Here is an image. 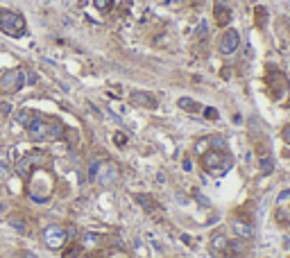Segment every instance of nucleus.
<instances>
[{
	"mask_svg": "<svg viewBox=\"0 0 290 258\" xmlns=\"http://www.w3.org/2000/svg\"><path fill=\"white\" fill-rule=\"evenodd\" d=\"M54 186H57V179H54L52 170L45 165L36 167L27 175V186H25V193L32 202L36 204H45L54 193Z\"/></svg>",
	"mask_w": 290,
	"mask_h": 258,
	"instance_id": "f257e3e1",
	"label": "nucleus"
},
{
	"mask_svg": "<svg viewBox=\"0 0 290 258\" xmlns=\"http://www.w3.org/2000/svg\"><path fill=\"white\" fill-rule=\"evenodd\" d=\"M25 129H27V138L32 143H48V140H57L66 134L63 125L57 118H48V116H41V113H36V118Z\"/></svg>",
	"mask_w": 290,
	"mask_h": 258,
	"instance_id": "f03ea898",
	"label": "nucleus"
},
{
	"mask_svg": "<svg viewBox=\"0 0 290 258\" xmlns=\"http://www.w3.org/2000/svg\"><path fill=\"white\" fill-rule=\"evenodd\" d=\"M231 163H234V158H231V154L227 149H206L199 156V165L208 175H222V172H227L231 167Z\"/></svg>",
	"mask_w": 290,
	"mask_h": 258,
	"instance_id": "7ed1b4c3",
	"label": "nucleus"
},
{
	"mask_svg": "<svg viewBox=\"0 0 290 258\" xmlns=\"http://www.w3.org/2000/svg\"><path fill=\"white\" fill-rule=\"evenodd\" d=\"M263 86H265V93L270 100H274V102H279V100L285 98V93L290 91V81L288 77L283 75L281 70H276V68H267L265 77H263Z\"/></svg>",
	"mask_w": 290,
	"mask_h": 258,
	"instance_id": "20e7f679",
	"label": "nucleus"
},
{
	"mask_svg": "<svg viewBox=\"0 0 290 258\" xmlns=\"http://www.w3.org/2000/svg\"><path fill=\"white\" fill-rule=\"evenodd\" d=\"M0 32L7 36H14V39H21L27 32V23L18 12L0 7Z\"/></svg>",
	"mask_w": 290,
	"mask_h": 258,
	"instance_id": "39448f33",
	"label": "nucleus"
},
{
	"mask_svg": "<svg viewBox=\"0 0 290 258\" xmlns=\"http://www.w3.org/2000/svg\"><path fill=\"white\" fill-rule=\"evenodd\" d=\"M41 240L48 249H63L68 244V231L61 224H48L41 233Z\"/></svg>",
	"mask_w": 290,
	"mask_h": 258,
	"instance_id": "423d86ee",
	"label": "nucleus"
},
{
	"mask_svg": "<svg viewBox=\"0 0 290 258\" xmlns=\"http://www.w3.org/2000/svg\"><path fill=\"white\" fill-rule=\"evenodd\" d=\"M25 86V70L23 68H12L0 77V93L5 95H14Z\"/></svg>",
	"mask_w": 290,
	"mask_h": 258,
	"instance_id": "0eeeda50",
	"label": "nucleus"
},
{
	"mask_svg": "<svg viewBox=\"0 0 290 258\" xmlns=\"http://www.w3.org/2000/svg\"><path fill=\"white\" fill-rule=\"evenodd\" d=\"M274 222H276V226H281L283 231H290V190H283V193L276 197Z\"/></svg>",
	"mask_w": 290,
	"mask_h": 258,
	"instance_id": "6e6552de",
	"label": "nucleus"
},
{
	"mask_svg": "<svg viewBox=\"0 0 290 258\" xmlns=\"http://www.w3.org/2000/svg\"><path fill=\"white\" fill-rule=\"evenodd\" d=\"M118 179H120V172H118V167L113 163H98V170H95V177H93L95 184L109 188V186H116Z\"/></svg>",
	"mask_w": 290,
	"mask_h": 258,
	"instance_id": "1a4fd4ad",
	"label": "nucleus"
},
{
	"mask_svg": "<svg viewBox=\"0 0 290 258\" xmlns=\"http://www.w3.org/2000/svg\"><path fill=\"white\" fill-rule=\"evenodd\" d=\"M238 45H240V34L234 30V27H227V30L220 34V39H218V50H220L222 54L236 52Z\"/></svg>",
	"mask_w": 290,
	"mask_h": 258,
	"instance_id": "9d476101",
	"label": "nucleus"
},
{
	"mask_svg": "<svg viewBox=\"0 0 290 258\" xmlns=\"http://www.w3.org/2000/svg\"><path fill=\"white\" fill-rule=\"evenodd\" d=\"M45 161H48V154H43V152H34V154H30V156H25L23 161H18L16 170H18V175L27 177L32 170H36V167L45 165Z\"/></svg>",
	"mask_w": 290,
	"mask_h": 258,
	"instance_id": "9b49d317",
	"label": "nucleus"
},
{
	"mask_svg": "<svg viewBox=\"0 0 290 258\" xmlns=\"http://www.w3.org/2000/svg\"><path fill=\"white\" fill-rule=\"evenodd\" d=\"M129 104L131 107H138V109H157L159 100H157V95L150 93V91H131Z\"/></svg>",
	"mask_w": 290,
	"mask_h": 258,
	"instance_id": "f8f14e48",
	"label": "nucleus"
},
{
	"mask_svg": "<svg viewBox=\"0 0 290 258\" xmlns=\"http://www.w3.org/2000/svg\"><path fill=\"white\" fill-rule=\"evenodd\" d=\"M231 229H234L236 238H245V240H252L254 238V226H252V220L249 217H234L231 222Z\"/></svg>",
	"mask_w": 290,
	"mask_h": 258,
	"instance_id": "ddd939ff",
	"label": "nucleus"
},
{
	"mask_svg": "<svg viewBox=\"0 0 290 258\" xmlns=\"http://www.w3.org/2000/svg\"><path fill=\"white\" fill-rule=\"evenodd\" d=\"M227 242H229V238H227L225 231L218 229L215 233L208 238V249H211V253H215V256L225 258V251H227Z\"/></svg>",
	"mask_w": 290,
	"mask_h": 258,
	"instance_id": "4468645a",
	"label": "nucleus"
},
{
	"mask_svg": "<svg viewBox=\"0 0 290 258\" xmlns=\"http://www.w3.org/2000/svg\"><path fill=\"white\" fill-rule=\"evenodd\" d=\"M247 249H249V244H247V240H245V238H229L225 258H240V256L247 253Z\"/></svg>",
	"mask_w": 290,
	"mask_h": 258,
	"instance_id": "2eb2a0df",
	"label": "nucleus"
},
{
	"mask_svg": "<svg viewBox=\"0 0 290 258\" xmlns=\"http://www.w3.org/2000/svg\"><path fill=\"white\" fill-rule=\"evenodd\" d=\"M213 21L218 27H227L231 23V9L225 7L222 3H215L213 5Z\"/></svg>",
	"mask_w": 290,
	"mask_h": 258,
	"instance_id": "dca6fc26",
	"label": "nucleus"
},
{
	"mask_svg": "<svg viewBox=\"0 0 290 258\" xmlns=\"http://www.w3.org/2000/svg\"><path fill=\"white\" fill-rule=\"evenodd\" d=\"M134 199L140 204V206L145 208V211L150 213V215H154V213H157V215H161V206H159V202L152 197V195H143V193H138V195H134Z\"/></svg>",
	"mask_w": 290,
	"mask_h": 258,
	"instance_id": "f3484780",
	"label": "nucleus"
},
{
	"mask_svg": "<svg viewBox=\"0 0 290 258\" xmlns=\"http://www.w3.org/2000/svg\"><path fill=\"white\" fill-rule=\"evenodd\" d=\"M61 251H63L61 253L63 258H82V256H84V247H82L80 242H68Z\"/></svg>",
	"mask_w": 290,
	"mask_h": 258,
	"instance_id": "a211bd4d",
	"label": "nucleus"
},
{
	"mask_svg": "<svg viewBox=\"0 0 290 258\" xmlns=\"http://www.w3.org/2000/svg\"><path fill=\"white\" fill-rule=\"evenodd\" d=\"M177 104H179L184 111H188V113H199V111H202V107H199L195 100H190V98H179V102H177Z\"/></svg>",
	"mask_w": 290,
	"mask_h": 258,
	"instance_id": "6ab92c4d",
	"label": "nucleus"
},
{
	"mask_svg": "<svg viewBox=\"0 0 290 258\" xmlns=\"http://www.w3.org/2000/svg\"><path fill=\"white\" fill-rule=\"evenodd\" d=\"M258 165H261L263 175H270V172L274 170V161H272L270 154H265V156H258Z\"/></svg>",
	"mask_w": 290,
	"mask_h": 258,
	"instance_id": "aec40b11",
	"label": "nucleus"
},
{
	"mask_svg": "<svg viewBox=\"0 0 290 258\" xmlns=\"http://www.w3.org/2000/svg\"><path fill=\"white\" fill-rule=\"evenodd\" d=\"M34 118H36V111H27V109H25V111H21V113L16 116V120L21 122L23 127H27L32 120H34Z\"/></svg>",
	"mask_w": 290,
	"mask_h": 258,
	"instance_id": "412c9836",
	"label": "nucleus"
},
{
	"mask_svg": "<svg viewBox=\"0 0 290 258\" xmlns=\"http://www.w3.org/2000/svg\"><path fill=\"white\" fill-rule=\"evenodd\" d=\"M206 149H211V140L208 138H199L197 143H195V154H197V156H202Z\"/></svg>",
	"mask_w": 290,
	"mask_h": 258,
	"instance_id": "4be33fe9",
	"label": "nucleus"
},
{
	"mask_svg": "<svg viewBox=\"0 0 290 258\" xmlns=\"http://www.w3.org/2000/svg\"><path fill=\"white\" fill-rule=\"evenodd\" d=\"M267 21V14L263 7H256V14H254V23H256V27H263Z\"/></svg>",
	"mask_w": 290,
	"mask_h": 258,
	"instance_id": "5701e85b",
	"label": "nucleus"
},
{
	"mask_svg": "<svg viewBox=\"0 0 290 258\" xmlns=\"http://www.w3.org/2000/svg\"><path fill=\"white\" fill-rule=\"evenodd\" d=\"M93 5H95V9H98V12L107 14V12H111L113 0H93Z\"/></svg>",
	"mask_w": 290,
	"mask_h": 258,
	"instance_id": "b1692460",
	"label": "nucleus"
},
{
	"mask_svg": "<svg viewBox=\"0 0 290 258\" xmlns=\"http://www.w3.org/2000/svg\"><path fill=\"white\" fill-rule=\"evenodd\" d=\"M113 145H116V147H125V145H127L125 131H116V134H113Z\"/></svg>",
	"mask_w": 290,
	"mask_h": 258,
	"instance_id": "393cba45",
	"label": "nucleus"
},
{
	"mask_svg": "<svg viewBox=\"0 0 290 258\" xmlns=\"http://www.w3.org/2000/svg\"><path fill=\"white\" fill-rule=\"evenodd\" d=\"M202 113H204V118H206V120H218V118H220V113H218V109H213V107L202 109Z\"/></svg>",
	"mask_w": 290,
	"mask_h": 258,
	"instance_id": "a878e982",
	"label": "nucleus"
},
{
	"mask_svg": "<svg viewBox=\"0 0 290 258\" xmlns=\"http://www.w3.org/2000/svg\"><path fill=\"white\" fill-rule=\"evenodd\" d=\"M281 140H283L285 145H290V122H285V125L281 127Z\"/></svg>",
	"mask_w": 290,
	"mask_h": 258,
	"instance_id": "bb28decb",
	"label": "nucleus"
},
{
	"mask_svg": "<svg viewBox=\"0 0 290 258\" xmlns=\"http://www.w3.org/2000/svg\"><path fill=\"white\" fill-rule=\"evenodd\" d=\"M0 258H3V256H0Z\"/></svg>",
	"mask_w": 290,
	"mask_h": 258,
	"instance_id": "cd10ccee",
	"label": "nucleus"
}]
</instances>
